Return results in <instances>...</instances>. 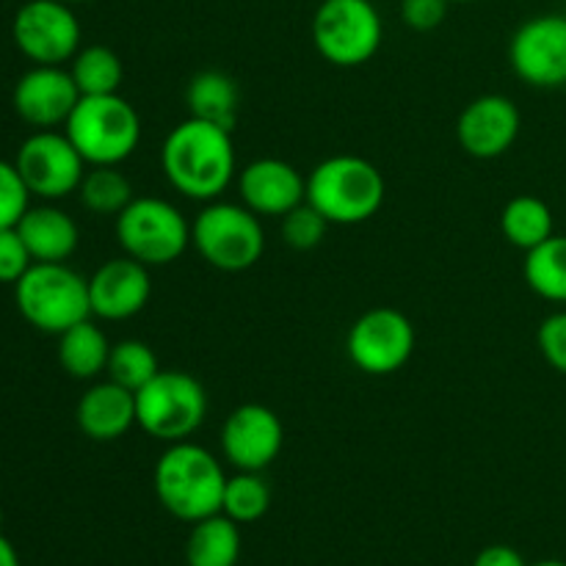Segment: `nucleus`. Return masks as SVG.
Segmentation results:
<instances>
[{
	"instance_id": "f257e3e1",
	"label": "nucleus",
	"mask_w": 566,
	"mask_h": 566,
	"mask_svg": "<svg viewBox=\"0 0 566 566\" xmlns=\"http://www.w3.org/2000/svg\"><path fill=\"white\" fill-rule=\"evenodd\" d=\"M166 182L193 202H213L235 180V142L232 130L188 116L160 147Z\"/></svg>"
},
{
	"instance_id": "f03ea898",
	"label": "nucleus",
	"mask_w": 566,
	"mask_h": 566,
	"mask_svg": "<svg viewBox=\"0 0 566 566\" xmlns=\"http://www.w3.org/2000/svg\"><path fill=\"white\" fill-rule=\"evenodd\" d=\"M160 506L182 523H199L221 512L227 473L213 451L191 440L171 442L153 470Z\"/></svg>"
},
{
	"instance_id": "7ed1b4c3",
	"label": "nucleus",
	"mask_w": 566,
	"mask_h": 566,
	"mask_svg": "<svg viewBox=\"0 0 566 566\" xmlns=\"http://www.w3.org/2000/svg\"><path fill=\"white\" fill-rule=\"evenodd\" d=\"M385 193L387 182L379 166L359 155H332L307 177V202L329 224H365L381 210Z\"/></svg>"
},
{
	"instance_id": "20e7f679",
	"label": "nucleus",
	"mask_w": 566,
	"mask_h": 566,
	"mask_svg": "<svg viewBox=\"0 0 566 566\" xmlns=\"http://www.w3.org/2000/svg\"><path fill=\"white\" fill-rule=\"evenodd\" d=\"M64 133L88 166H122L142 142V116L122 94L81 97Z\"/></svg>"
},
{
	"instance_id": "39448f33",
	"label": "nucleus",
	"mask_w": 566,
	"mask_h": 566,
	"mask_svg": "<svg viewBox=\"0 0 566 566\" xmlns=\"http://www.w3.org/2000/svg\"><path fill=\"white\" fill-rule=\"evenodd\" d=\"M14 302L22 318L44 335L59 337L92 318L88 280L66 263H33L14 282Z\"/></svg>"
},
{
	"instance_id": "423d86ee",
	"label": "nucleus",
	"mask_w": 566,
	"mask_h": 566,
	"mask_svg": "<svg viewBox=\"0 0 566 566\" xmlns=\"http://www.w3.org/2000/svg\"><path fill=\"white\" fill-rule=\"evenodd\" d=\"M208 418V392L186 370H158L136 392V426L153 440H191Z\"/></svg>"
},
{
	"instance_id": "0eeeda50",
	"label": "nucleus",
	"mask_w": 566,
	"mask_h": 566,
	"mask_svg": "<svg viewBox=\"0 0 566 566\" xmlns=\"http://www.w3.org/2000/svg\"><path fill=\"white\" fill-rule=\"evenodd\" d=\"M191 243L199 258L224 274H241L258 265L265 252V232L260 216L247 205L205 202L197 219L191 221Z\"/></svg>"
},
{
	"instance_id": "6e6552de",
	"label": "nucleus",
	"mask_w": 566,
	"mask_h": 566,
	"mask_svg": "<svg viewBox=\"0 0 566 566\" xmlns=\"http://www.w3.org/2000/svg\"><path fill=\"white\" fill-rule=\"evenodd\" d=\"M313 44L332 66H363L385 42V22L374 0H321L313 14Z\"/></svg>"
},
{
	"instance_id": "1a4fd4ad",
	"label": "nucleus",
	"mask_w": 566,
	"mask_h": 566,
	"mask_svg": "<svg viewBox=\"0 0 566 566\" xmlns=\"http://www.w3.org/2000/svg\"><path fill=\"white\" fill-rule=\"evenodd\" d=\"M116 241L127 258L160 269L191 247V221L160 197H136L116 216Z\"/></svg>"
},
{
	"instance_id": "9d476101",
	"label": "nucleus",
	"mask_w": 566,
	"mask_h": 566,
	"mask_svg": "<svg viewBox=\"0 0 566 566\" xmlns=\"http://www.w3.org/2000/svg\"><path fill=\"white\" fill-rule=\"evenodd\" d=\"M415 326L401 310L374 307L359 315L346 337V354L368 376H392L412 359Z\"/></svg>"
},
{
	"instance_id": "9b49d317",
	"label": "nucleus",
	"mask_w": 566,
	"mask_h": 566,
	"mask_svg": "<svg viewBox=\"0 0 566 566\" xmlns=\"http://www.w3.org/2000/svg\"><path fill=\"white\" fill-rule=\"evenodd\" d=\"M14 166L31 197L59 202L70 193H77L88 164L66 138V133L36 130L20 144Z\"/></svg>"
},
{
	"instance_id": "f8f14e48",
	"label": "nucleus",
	"mask_w": 566,
	"mask_h": 566,
	"mask_svg": "<svg viewBox=\"0 0 566 566\" xmlns=\"http://www.w3.org/2000/svg\"><path fill=\"white\" fill-rule=\"evenodd\" d=\"M11 36L31 64L64 66L81 50V22L70 3L28 0L17 9Z\"/></svg>"
},
{
	"instance_id": "ddd939ff",
	"label": "nucleus",
	"mask_w": 566,
	"mask_h": 566,
	"mask_svg": "<svg viewBox=\"0 0 566 566\" xmlns=\"http://www.w3.org/2000/svg\"><path fill=\"white\" fill-rule=\"evenodd\" d=\"M514 75L534 88L566 86V14H536L509 42Z\"/></svg>"
},
{
	"instance_id": "4468645a",
	"label": "nucleus",
	"mask_w": 566,
	"mask_h": 566,
	"mask_svg": "<svg viewBox=\"0 0 566 566\" xmlns=\"http://www.w3.org/2000/svg\"><path fill=\"white\" fill-rule=\"evenodd\" d=\"M285 446V426L280 415L263 403H241L221 426V453L235 470L263 473L274 464Z\"/></svg>"
},
{
	"instance_id": "2eb2a0df",
	"label": "nucleus",
	"mask_w": 566,
	"mask_h": 566,
	"mask_svg": "<svg viewBox=\"0 0 566 566\" xmlns=\"http://www.w3.org/2000/svg\"><path fill=\"white\" fill-rule=\"evenodd\" d=\"M523 127L517 103L503 94H481L464 105L457 119V138L468 155L495 160L514 147Z\"/></svg>"
},
{
	"instance_id": "dca6fc26",
	"label": "nucleus",
	"mask_w": 566,
	"mask_h": 566,
	"mask_svg": "<svg viewBox=\"0 0 566 566\" xmlns=\"http://www.w3.org/2000/svg\"><path fill=\"white\" fill-rule=\"evenodd\" d=\"M77 99H81V92H77L70 70L44 64H33L17 81L14 94H11L17 116L36 130H55V127L66 125Z\"/></svg>"
},
{
	"instance_id": "f3484780",
	"label": "nucleus",
	"mask_w": 566,
	"mask_h": 566,
	"mask_svg": "<svg viewBox=\"0 0 566 566\" xmlns=\"http://www.w3.org/2000/svg\"><path fill=\"white\" fill-rule=\"evenodd\" d=\"M153 296V276L149 265L138 260L122 258L105 260L92 276H88V302L92 315L103 321H127L136 318Z\"/></svg>"
},
{
	"instance_id": "a211bd4d",
	"label": "nucleus",
	"mask_w": 566,
	"mask_h": 566,
	"mask_svg": "<svg viewBox=\"0 0 566 566\" xmlns=\"http://www.w3.org/2000/svg\"><path fill=\"white\" fill-rule=\"evenodd\" d=\"M241 202L258 216H285L307 199V180L282 158H258L238 175Z\"/></svg>"
},
{
	"instance_id": "6ab92c4d",
	"label": "nucleus",
	"mask_w": 566,
	"mask_h": 566,
	"mask_svg": "<svg viewBox=\"0 0 566 566\" xmlns=\"http://www.w3.org/2000/svg\"><path fill=\"white\" fill-rule=\"evenodd\" d=\"M75 423L94 442H116L136 426V392L116 381H94L75 407Z\"/></svg>"
},
{
	"instance_id": "aec40b11",
	"label": "nucleus",
	"mask_w": 566,
	"mask_h": 566,
	"mask_svg": "<svg viewBox=\"0 0 566 566\" xmlns=\"http://www.w3.org/2000/svg\"><path fill=\"white\" fill-rule=\"evenodd\" d=\"M17 232L25 241L33 263H66L81 241L75 219L55 205L28 208L17 221Z\"/></svg>"
},
{
	"instance_id": "412c9836",
	"label": "nucleus",
	"mask_w": 566,
	"mask_h": 566,
	"mask_svg": "<svg viewBox=\"0 0 566 566\" xmlns=\"http://www.w3.org/2000/svg\"><path fill=\"white\" fill-rule=\"evenodd\" d=\"M186 108L193 119L232 130L241 116V88L221 70L197 72L186 86Z\"/></svg>"
},
{
	"instance_id": "4be33fe9",
	"label": "nucleus",
	"mask_w": 566,
	"mask_h": 566,
	"mask_svg": "<svg viewBox=\"0 0 566 566\" xmlns=\"http://www.w3.org/2000/svg\"><path fill=\"white\" fill-rule=\"evenodd\" d=\"M111 357L108 335L92 318L70 326L59 335V365L77 381H92L105 374Z\"/></svg>"
},
{
	"instance_id": "5701e85b",
	"label": "nucleus",
	"mask_w": 566,
	"mask_h": 566,
	"mask_svg": "<svg viewBox=\"0 0 566 566\" xmlns=\"http://www.w3.org/2000/svg\"><path fill=\"white\" fill-rule=\"evenodd\" d=\"M241 558V531L227 514H213L193 523L186 542L188 566H235Z\"/></svg>"
},
{
	"instance_id": "b1692460",
	"label": "nucleus",
	"mask_w": 566,
	"mask_h": 566,
	"mask_svg": "<svg viewBox=\"0 0 566 566\" xmlns=\"http://www.w3.org/2000/svg\"><path fill=\"white\" fill-rule=\"evenodd\" d=\"M501 232L512 247L531 252L551 235H556L551 205L534 193H520V197L509 199L501 210Z\"/></svg>"
},
{
	"instance_id": "393cba45",
	"label": "nucleus",
	"mask_w": 566,
	"mask_h": 566,
	"mask_svg": "<svg viewBox=\"0 0 566 566\" xmlns=\"http://www.w3.org/2000/svg\"><path fill=\"white\" fill-rule=\"evenodd\" d=\"M523 276L531 291L553 304H566V235H551L525 252Z\"/></svg>"
},
{
	"instance_id": "a878e982",
	"label": "nucleus",
	"mask_w": 566,
	"mask_h": 566,
	"mask_svg": "<svg viewBox=\"0 0 566 566\" xmlns=\"http://www.w3.org/2000/svg\"><path fill=\"white\" fill-rule=\"evenodd\" d=\"M70 75L81 97H99V94H119L122 81H125V66H122L116 50H111L108 44H88L75 53Z\"/></svg>"
},
{
	"instance_id": "bb28decb",
	"label": "nucleus",
	"mask_w": 566,
	"mask_h": 566,
	"mask_svg": "<svg viewBox=\"0 0 566 566\" xmlns=\"http://www.w3.org/2000/svg\"><path fill=\"white\" fill-rule=\"evenodd\" d=\"M77 199L94 216H119L136 199L133 182L119 166H88L77 186Z\"/></svg>"
},
{
	"instance_id": "cd10ccee",
	"label": "nucleus",
	"mask_w": 566,
	"mask_h": 566,
	"mask_svg": "<svg viewBox=\"0 0 566 566\" xmlns=\"http://www.w3.org/2000/svg\"><path fill=\"white\" fill-rule=\"evenodd\" d=\"M271 490L260 473H247L238 470L235 475H227L224 501H221V514L235 520L238 525L258 523L269 514Z\"/></svg>"
},
{
	"instance_id": "c85d7f7f",
	"label": "nucleus",
	"mask_w": 566,
	"mask_h": 566,
	"mask_svg": "<svg viewBox=\"0 0 566 566\" xmlns=\"http://www.w3.org/2000/svg\"><path fill=\"white\" fill-rule=\"evenodd\" d=\"M158 370V357H155L153 346H147L144 340H119L111 346L105 374H108L111 381L127 387L130 392L142 390Z\"/></svg>"
},
{
	"instance_id": "c756f323",
	"label": "nucleus",
	"mask_w": 566,
	"mask_h": 566,
	"mask_svg": "<svg viewBox=\"0 0 566 566\" xmlns=\"http://www.w3.org/2000/svg\"><path fill=\"white\" fill-rule=\"evenodd\" d=\"M326 230H329V221L313 208V205L304 199L302 205L291 210V213L282 216V241L287 243L296 252H310V249L321 247V241L326 238Z\"/></svg>"
},
{
	"instance_id": "7c9ffc66",
	"label": "nucleus",
	"mask_w": 566,
	"mask_h": 566,
	"mask_svg": "<svg viewBox=\"0 0 566 566\" xmlns=\"http://www.w3.org/2000/svg\"><path fill=\"white\" fill-rule=\"evenodd\" d=\"M28 208H31V193H28L20 171L9 160H0V230L17 227Z\"/></svg>"
},
{
	"instance_id": "2f4dec72",
	"label": "nucleus",
	"mask_w": 566,
	"mask_h": 566,
	"mask_svg": "<svg viewBox=\"0 0 566 566\" xmlns=\"http://www.w3.org/2000/svg\"><path fill=\"white\" fill-rule=\"evenodd\" d=\"M536 346H539L542 359L566 376V310H556L542 321L536 332Z\"/></svg>"
},
{
	"instance_id": "473e14b6",
	"label": "nucleus",
	"mask_w": 566,
	"mask_h": 566,
	"mask_svg": "<svg viewBox=\"0 0 566 566\" xmlns=\"http://www.w3.org/2000/svg\"><path fill=\"white\" fill-rule=\"evenodd\" d=\"M33 265L31 252H28L25 241L17 232V227H6L0 230V282L14 285L22 274Z\"/></svg>"
},
{
	"instance_id": "72a5a7b5",
	"label": "nucleus",
	"mask_w": 566,
	"mask_h": 566,
	"mask_svg": "<svg viewBox=\"0 0 566 566\" xmlns=\"http://www.w3.org/2000/svg\"><path fill=\"white\" fill-rule=\"evenodd\" d=\"M448 0H401V20L409 31L429 33L448 17Z\"/></svg>"
},
{
	"instance_id": "f704fd0d",
	"label": "nucleus",
	"mask_w": 566,
	"mask_h": 566,
	"mask_svg": "<svg viewBox=\"0 0 566 566\" xmlns=\"http://www.w3.org/2000/svg\"><path fill=\"white\" fill-rule=\"evenodd\" d=\"M473 566H528V564H525V558L520 556L514 547L492 545V547H484V551L475 556Z\"/></svg>"
},
{
	"instance_id": "c9c22d12",
	"label": "nucleus",
	"mask_w": 566,
	"mask_h": 566,
	"mask_svg": "<svg viewBox=\"0 0 566 566\" xmlns=\"http://www.w3.org/2000/svg\"><path fill=\"white\" fill-rule=\"evenodd\" d=\"M0 566H20V556H17L14 545L0 534Z\"/></svg>"
},
{
	"instance_id": "e433bc0d",
	"label": "nucleus",
	"mask_w": 566,
	"mask_h": 566,
	"mask_svg": "<svg viewBox=\"0 0 566 566\" xmlns=\"http://www.w3.org/2000/svg\"><path fill=\"white\" fill-rule=\"evenodd\" d=\"M531 566H566V562H556V558H551V562H539V564H531Z\"/></svg>"
},
{
	"instance_id": "4c0bfd02",
	"label": "nucleus",
	"mask_w": 566,
	"mask_h": 566,
	"mask_svg": "<svg viewBox=\"0 0 566 566\" xmlns=\"http://www.w3.org/2000/svg\"><path fill=\"white\" fill-rule=\"evenodd\" d=\"M61 3H70V6H75V3H88V0H61Z\"/></svg>"
},
{
	"instance_id": "58836bf2",
	"label": "nucleus",
	"mask_w": 566,
	"mask_h": 566,
	"mask_svg": "<svg viewBox=\"0 0 566 566\" xmlns=\"http://www.w3.org/2000/svg\"><path fill=\"white\" fill-rule=\"evenodd\" d=\"M448 3H475V0H448Z\"/></svg>"
},
{
	"instance_id": "ea45409f",
	"label": "nucleus",
	"mask_w": 566,
	"mask_h": 566,
	"mask_svg": "<svg viewBox=\"0 0 566 566\" xmlns=\"http://www.w3.org/2000/svg\"><path fill=\"white\" fill-rule=\"evenodd\" d=\"M564 14H566V9H564Z\"/></svg>"
},
{
	"instance_id": "a19ab883",
	"label": "nucleus",
	"mask_w": 566,
	"mask_h": 566,
	"mask_svg": "<svg viewBox=\"0 0 566 566\" xmlns=\"http://www.w3.org/2000/svg\"><path fill=\"white\" fill-rule=\"evenodd\" d=\"M564 88H566V86H564Z\"/></svg>"
}]
</instances>
